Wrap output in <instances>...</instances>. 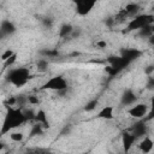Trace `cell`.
Returning a JSON list of instances; mask_svg holds the SVG:
<instances>
[{
  "mask_svg": "<svg viewBox=\"0 0 154 154\" xmlns=\"http://www.w3.org/2000/svg\"><path fill=\"white\" fill-rule=\"evenodd\" d=\"M29 78V72L26 69H16V70H12L10 73H8V79L12 84L17 85V87H20L23 84L26 83Z\"/></svg>",
  "mask_w": 154,
  "mask_h": 154,
  "instance_id": "1",
  "label": "cell"
},
{
  "mask_svg": "<svg viewBox=\"0 0 154 154\" xmlns=\"http://www.w3.org/2000/svg\"><path fill=\"white\" fill-rule=\"evenodd\" d=\"M149 111H150V108H149V106L147 103L138 102V103L132 105L126 112H128V114L130 117H132L135 119H142V118H144L149 113Z\"/></svg>",
  "mask_w": 154,
  "mask_h": 154,
  "instance_id": "2",
  "label": "cell"
},
{
  "mask_svg": "<svg viewBox=\"0 0 154 154\" xmlns=\"http://www.w3.org/2000/svg\"><path fill=\"white\" fill-rule=\"evenodd\" d=\"M66 88H67V82L63 76L51 77L43 84V89H49V90H64Z\"/></svg>",
  "mask_w": 154,
  "mask_h": 154,
  "instance_id": "3",
  "label": "cell"
},
{
  "mask_svg": "<svg viewBox=\"0 0 154 154\" xmlns=\"http://www.w3.org/2000/svg\"><path fill=\"white\" fill-rule=\"evenodd\" d=\"M95 6H96V2H95V1L81 0V1H78V2L76 4V12H77L78 16L84 17V16L89 14V13L94 10Z\"/></svg>",
  "mask_w": 154,
  "mask_h": 154,
  "instance_id": "4",
  "label": "cell"
},
{
  "mask_svg": "<svg viewBox=\"0 0 154 154\" xmlns=\"http://www.w3.org/2000/svg\"><path fill=\"white\" fill-rule=\"evenodd\" d=\"M138 149L142 154H150L154 149V140L149 136H144L138 142Z\"/></svg>",
  "mask_w": 154,
  "mask_h": 154,
  "instance_id": "5",
  "label": "cell"
},
{
  "mask_svg": "<svg viewBox=\"0 0 154 154\" xmlns=\"http://www.w3.org/2000/svg\"><path fill=\"white\" fill-rule=\"evenodd\" d=\"M150 18H152L150 16H137L130 22L129 28L130 29H142L150 22Z\"/></svg>",
  "mask_w": 154,
  "mask_h": 154,
  "instance_id": "6",
  "label": "cell"
},
{
  "mask_svg": "<svg viewBox=\"0 0 154 154\" xmlns=\"http://www.w3.org/2000/svg\"><path fill=\"white\" fill-rule=\"evenodd\" d=\"M136 141V135L135 132H124L122 135V144H123V148L125 150V153H129V150L131 149V147L134 146Z\"/></svg>",
  "mask_w": 154,
  "mask_h": 154,
  "instance_id": "7",
  "label": "cell"
},
{
  "mask_svg": "<svg viewBox=\"0 0 154 154\" xmlns=\"http://www.w3.org/2000/svg\"><path fill=\"white\" fill-rule=\"evenodd\" d=\"M96 118L103 119V120H112L114 118V107L113 106H105V107H102L97 112Z\"/></svg>",
  "mask_w": 154,
  "mask_h": 154,
  "instance_id": "8",
  "label": "cell"
},
{
  "mask_svg": "<svg viewBox=\"0 0 154 154\" xmlns=\"http://www.w3.org/2000/svg\"><path fill=\"white\" fill-rule=\"evenodd\" d=\"M10 140H11L12 142L19 143V142H22V141L24 140V135H23V132H20V131H12V132L10 134Z\"/></svg>",
  "mask_w": 154,
  "mask_h": 154,
  "instance_id": "9",
  "label": "cell"
},
{
  "mask_svg": "<svg viewBox=\"0 0 154 154\" xmlns=\"http://www.w3.org/2000/svg\"><path fill=\"white\" fill-rule=\"evenodd\" d=\"M16 54V52L14 51H12V49H6V51H4L2 52V54H1V60H2V63H5L6 60H8L12 55H14Z\"/></svg>",
  "mask_w": 154,
  "mask_h": 154,
  "instance_id": "10",
  "label": "cell"
},
{
  "mask_svg": "<svg viewBox=\"0 0 154 154\" xmlns=\"http://www.w3.org/2000/svg\"><path fill=\"white\" fill-rule=\"evenodd\" d=\"M35 119L41 124H47V117H46V113L43 111H38L36 117H35Z\"/></svg>",
  "mask_w": 154,
  "mask_h": 154,
  "instance_id": "11",
  "label": "cell"
},
{
  "mask_svg": "<svg viewBox=\"0 0 154 154\" xmlns=\"http://www.w3.org/2000/svg\"><path fill=\"white\" fill-rule=\"evenodd\" d=\"M72 31V26L70 25V24H65L63 28H61V30H60V35L61 36H66L67 34H70Z\"/></svg>",
  "mask_w": 154,
  "mask_h": 154,
  "instance_id": "12",
  "label": "cell"
},
{
  "mask_svg": "<svg viewBox=\"0 0 154 154\" xmlns=\"http://www.w3.org/2000/svg\"><path fill=\"white\" fill-rule=\"evenodd\" d=\"M16 61H17V54H14V55H12V57H11V58H10L8 60H6V61L4 63V66H5V67H8V66H12V65H13V64H14Z\"/></svg>",
  "mask_w": 154,
  "mask_h": 154,
  "instance_id": "13",
  "label": "cell"
},
{
  "mask_svg": "<svg viewBox=\"0 0 154 154\" xmlns=\"http://www.w3.org/2000/svg\"><path fill=\"white\" fill-rule=\"evenodd\" d=\"M137 10H138V6L136 4H129L126 6V12H129V13H136Z\"/></svg>",
  "mask_w": 154,
  "mask_h": 154,
  "instance_id": "14",
  "label": "cell"
},
{
  "mask_svg": "<svg viewBox=\"0 0 154 154\" xmlns=\"http://www.w3.org/2000/svg\"><path fill=\"white\" fill-rule=\"evenodd\" d=\"M96 46H97L99 48H106L107 42H106V41H97V42H96Z\"/></svg>",
  "mask_w": 154,
  "mask_h": 154,
  "instance_id": "15",
  "label": "cell"
},
{
  "mask_svg": "<svg viewBox=\"0 0 154 154\" xmlns=\"http://www.w3.org/2000/svg\"><path fill=\"white\" fill-rule=\"evenodd\" d=\"M28 101H29L30 103H37V102H38V100H37L36 97H34V96H29V97H28Z\"/></svg>",
  "mask_w": 154,
  "mask_h": 154,
  "instance_id": "16",
  "label": "cell"
},
{
  "mask_svg": "<svg viewBox=\"0 0 154 154\" xmlns=\"http://www.w3.org/2000/svg\"><path fill=\"white\" fill-rule=\"evenodd\" d=\"M94 105H97V102H96V101H94L93 103H90L89 106H87V107H85V109H87V111H91V109H94V108H95V106H94Z\"/></svg>",
  "mask_w": 154,
  "mask_h": 154,
  "instance_id": "17",
  "label": "cell"
},
{
  "mask_svg": "<svg viewBox=\"0 0 154 154\" xmlns=\"http://www.w3.org/2000/svg\"><path fill=\"white\" fill-rule=\"evenodd\" d=\"M14 103H16V99H14V97L8 99V105H10V106H13Z\"/></svg>",
  "mask_w": 154,
  "mask_h": 154,
  "instance_id": "18",
  "label": "cell"
},
{
  "mask_svg": "<svg viewBox=\"0 0 154 154\" xmlns=\"http://www.w3.org/2000/svg\"><path fill=\"white\" fill-rule=\"evenodd\" d=\"M152 108L154 109V99H153V106H152Z\"/></svg>",
  "mask_w": 154,
  "mask_h": 154,
  "instance_id": "19",
  "label": "cell"
},
{
  "mask_svg": "<svg viewBox=\"0 0 154 154\" xmlns=\"http://www.w3.org/2000/svg\"><path fill=\"white\" fill-rule=\"evenodd\" d=\"M2 154H8V153H2Z\"/></svg>",
  "mask_w": 154,
  "mask_h": 154,
  "instance_id": "20",
  "label": "cell"
},
{
  "mask_svg": "<svg viewBox=\"0 0 154 154\" xmlns=\"http://www.w3.org/2000/svg\"><path fill=\"white\" fill-rule=\"evenodd\" d=\"M124 154H130V153H124Z\"/></svg>",
  "mask_w": 154,
  "mask_h": 154,
  "instance_id": "21",
  "label": "cell"
},
{
  "mask_svg": "<svg viewBox=\"0 0 154 154\" xmlns=\"http://www.w3.org/2000/svg\"><path fill=\"white\" fill-rule=\"evenodd\" d=\"M82 154H88V153H82Z\"/></svg>",
  "mask_w": 154,
  "mask_h": 154,
  "instance_id": "22",
  "label": "cell"
}]
</instances>
